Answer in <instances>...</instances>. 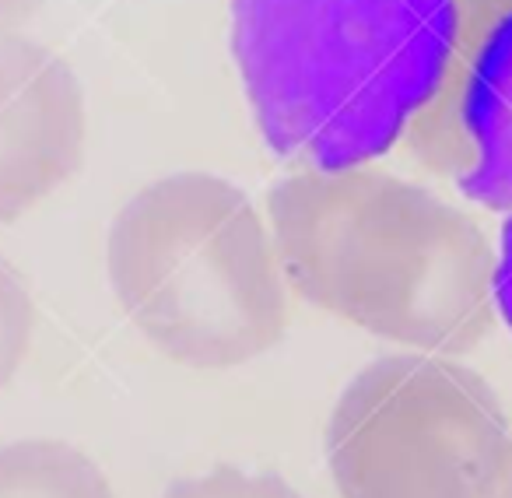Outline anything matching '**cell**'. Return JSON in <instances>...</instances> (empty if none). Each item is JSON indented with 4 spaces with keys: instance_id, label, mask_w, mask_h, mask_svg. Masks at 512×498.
<instances>
[{
    "instance_id": "5",
    "label": "cell",
    "mask_w": 512,
    "mask_h": 498,
    "mask_svg": "<svg viewBox=\"0 0 512 498\" xmlns=\"http://www.w3.org/2000/svg\"><path fill=\"white\" fill-rule=\"evenodd\" d=\"M88 99L53 46L0 32V225L25 218L78 176Z\"/></svg>"
},
{
    "instance_id": "1",
    "label": "cell",
    "mask_w": 512,
    "mask_h": 498,
    "mask_svg": "<svg viewBox=\"0 0 512 498\" xmlns=\"http://www.w3.org/2000/svg\"><path fill=\"white\" fill-rule=\"evenodd\" d=\"M288 288L309 306L421 355L495 334L498 246L428 186L393 172L302 169L267 193Z\"/></svg>"
},
{
    "instance_id": "7",
    "label": "cell",
    "mask_w": 512,
    "mask_h": 498,
    "mask_svg": "<svg viewBox=\"0 0 512 498\" xmlns=\"http://www.w3.org/2000/svg\"><path fill=\"white\" fill-rule=\"evenodd\" d=\"M0 498H116L102 467L60 439L0 446Z\"/></svg>"
},
{
    "instance_id": "8",
    "label": "cell",
    "mask_w": 512,
    "mask_h": 498,
    "mask_svg": "<svg viewBox=\"0 0 512 498\" xmlns=\"http://www.w3.org/2000/svg\"><path fill=\"white\" fill-rule=\"evenodd\" d=\"M39 309L25 278L0 257V390L18 376L36 341Z\"/></svg>"
},
{
    "instance_id": "9",
    "label": "cell",
    "mask_w": 512,
    "mask_h": 498,
    "mask_svg": "<svg viewBox=\"0 0 512 498\" xmlns=\"http://www.w3.org/2000/svg\"><path fill=\"white\" fill-rule=\"evenodd\" d=\"M162 498H306L278 474H253L242 467H214L207 474L169 484Z\"/></svg>"
},
{
    "instance_id": "10",
    "label": "cell",
    "mask_w": 512,
    "mask_h": 498,
    "mask_svg": "<svg viewBox=\"0 0 512 498\" xmlns=\"http://www.w3.org/2000/svg\"><path fill=\"white\" fill-rule=\"evenodd\" d=\"M495 292H498V316L509 323L512 330V214L502 228V239H498V281H495Z\"/></svg>"
},
{
    "instance_id": "6",
    "label": "cell",
    "mask_w": 512,
    "mask_h": 498,
    "mask_svg": "<svg viewBox=\"0 0 512 498\" xmlns=\"http://www.w3.org/2000/svg\"><path fill=\"white\" fill-rule=\"evenodd\" d=\"M460 116L470 141L463 193L512 214V11L498 18L477 50Z\"/></svg>"
},
{
    "instance_id": "4",
    "label": "cell",
    "mask_w": 512,
    "mask_h": 498,
    "mask_svg": "<svg viewBox=\"0 0 512 498\" xmlns=\"http://www.w3.org/2000/svg\"><path fill=\"white\" fill-rule=\"evenodd\" d=\"M509 418L481 372L449 355H386L337 397L327 467L341 498H488Z\"/></svg>"
},
{
    "instance_id": "3",
    "label": "cell",
    "mask_w": 512,
    "mask_h": 498,
    "mask_svg": "<svg viewBox=\"0 0 512 498\" xmlns=\"http://www.w3.org/2000/svg\"><path fill=\"white\" fill-rule=\"evenodd\" d=\"M106 274L134 330L186 369H235L288 334L271 225L214 172L151 179L116 211Z\"/></svg>"
},
{
    "instance_id": "12",
    "label": "cell",
    "mask_w": 512,
    "mask_h": 498,
    "mask_svg": "<svg viewBox=\"0 0 512 498\" xmlns=\"http://www.w3.org/2000/svg\"><path fill=\"white\" fill-rule=\"evenodd\" d=\"M488 498H512V435H509V446H505V456H502V470H498L495 488H491Z\"/></svg>"
},
{
    "instance_id": "2",
    "label": "cell",
    "mask_w": 512,
    "mask_h": 498,
    "mask_svg": "<svg viewBox=\"0 0 512 498\" xmlns=\"http://www.w3.org/2000/svg\"><path fill=\"white\" fill-rule=\"evenodd\" d=\"M460 0H232V57L278 158L348 169L390 151L446 85Z\"/></svg>"
},
{
    "instance_id": "11",
    "label": "cell",
    "mask_w": 512,
    "mask_h": 498,
    "mask_svg": "<svg viewBox=\"0 0 512 498\" xmlns=\"http://www.w3.org/2000/svg\"><path fill=\"white\" fill-rule=\"evenodd\" d=\"M46 0H0V32H15L25 25Z\"/></svg>"
}]
</instances>
